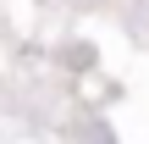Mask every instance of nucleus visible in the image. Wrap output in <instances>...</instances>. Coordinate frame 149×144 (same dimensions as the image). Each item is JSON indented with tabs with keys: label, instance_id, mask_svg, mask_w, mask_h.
<instances>
[]
</instances>
